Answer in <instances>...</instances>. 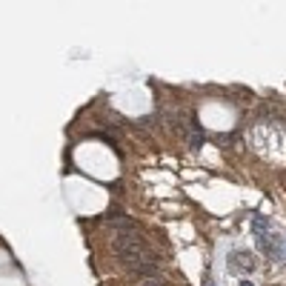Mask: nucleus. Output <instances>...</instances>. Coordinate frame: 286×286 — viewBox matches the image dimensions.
I'll return each mask as SVG.
<instances>
[{
  "label": "nucleus",
  "instance_id": "20e7f679",
  "mask_svg": "<svg viewBox=\"0 0 286 286\" xmlns=\"http://www.w3.org/2000/svg\"><path fill=\"white\" fill-rule=\"evenodd\" d=\"M215 143H220V146H229V143H232V135H215Z\"/></svg>",
  "mask_w": 286,
  "mask_h": 286
},
{
  "label": "nucleus",
  "instance_id": "39448f33",
  "mask_svg": "<svg viewBox=\"0 0 286 286\" xmlns=\"http://www.w3.org/2000/svg\"><path fill=\"white\" fill-rule=\"evenodd\" d=\"M137 286H163V284H160V278H152V281H140Z\"/></svg>",
  "mask_w": 286,
  "mask_h": 286
},
{
  "label": "nucleus",
  "instance_id": "7ed1b4c3",
  "mask_svg": "<svg viewBox=\"0 0 286 286\" xmlns=\"http://www.w3.org/2000/svg\"><path fill=\"white\" fill-rule=\"evenodd\" d=\"M269 217H263V215H255L252 217V232H255V238H263V235H269Z\"/></svg>",
  "mask_w": 286,
  "mask_h": 286
},
{
  "label": "nucleus",
  "instance_id": "0eeeda50",
  "mask_svg": "<svg viewBox=\"0 0 286 286\" xmlns=\"http://www.w3.org/2000/svg\"><path fill=\"white\" fill-rule=\"evenodd\" d=\"M284 258H286V240H284Z\"/></svg>",
  "mask_w": 286,
  "mask_h": 286
},
{
  "label": "nucleus",
  "instance_id": "f257e3e1",
  "mask_svg": "<svg viewBox=\"0 0 286 286\" xmlns=\"http://www.w3.org/2000/svg\"><path fill=\"white\" fill-rule=\"evenodd\" d=\"M229 269H232V272H243V275H249L252 269H255V261H252V255L249 252H229Z\"/></svg>",
  "mask_w": 286,
  "mask_h": 286
},
{
  "label": "nucleus",
  "instance_id": "f03ea898",
  "mask_svg": "<svg viewBox=\"0 0 286 286\" xmlns=\"http://www.w3.org/2000/svg\"><path fill=\"white\" fill-rule=\"evenodd\" d=\"M258 249L269 258V261H284V243H278V240H272L269 235H263V238H258Z\"/></svg>",
  "mask_w": 286,
  "mask_h": 286
},
{
  "label": "nucleus",
  "instance_id": "423d86ee",
  "mask_svg": "<svg viewBox=\"0 0 286 286\" xmlns=\"http://www.w3.org/2000/svg\"><path fill=\"white\" fill-rule=\"evenodd\" d=\"M203 286H215V284H212V275H206V278H203Z\"/></svg>",
  "mask_w": 286,
  "mask_h": 286
}]
</instances>
